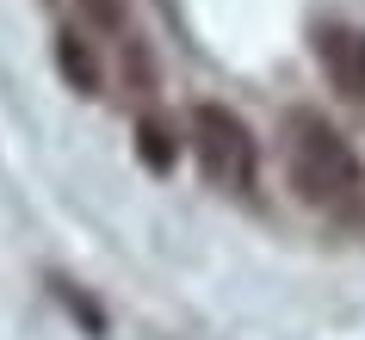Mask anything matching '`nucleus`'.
I'll return each instance as SVG.
<instances>
[{
  "mask_svg": "<svg viewBox=\"0 0 365 340\" xmlns=\"http://www.w3.org/2000/svg\"><path fill=\"white\" fill-rule=\"evenodd\" d=\"M291 180H297V192L309 205H346V198H359L365 168L334 124L297 112L291 118Z\"/></svg>",
  "mask_w": 365,
  "mask_h": 340,
  "instance_id": "f257e3e1",
  "label": "nucleus"
},
{
  "mask_svg": "<svg viewBox=\"0 0 365 340\" xmlns=\"http://www.w3.org/2000/svg\"><path fill=\"white\" fill-rule=\"evenodd\" d=\"M192 155H198V168L211 173L217 186H230V192H254L260 149H254V130L230 112V105H217V99L192 105Z\"/></svg>",
  "mask_w": 365,
  "mask_h": 340,
  "instance_id": "f03ea898",
  "label": "nucleus"
},
{
  "mask_svg": "<svg viewBox=\"0 0 365 340\" xmlns=\"http://www.w3.org/2000/svg\"><path fill=\"white\" fill-rule=\"evenodd\" d=\"M56 68H62V81H68L75 93H87V99L99 93V62H93V50H87V38L62 31L56 38Z\"/></svg>",
  "mask_w": 365,
  "mask_h": 340,
  "instance_id": "20e7f679",
  "label": "nucleus"
},
{
  "mask_svg": "<svg viewBox=\"0 0 365 340\" xmlns=\"http://www.w3.org/2000/svg\"><path fill=\"white\" fill-rule=\"evenodd\" d=\"M81 13H87V25H99V31H124V0H75Z\"/></svg>",
  "mask_w": 365,
  "mask_h": 340,
  "instance_id": "423d86ee",
  "label": "nucleus"
},
{
  "mask_svg": "<svg viewBox=\"0 0 365 340\" xmlns=\"http://www.w3.org/2000/svg\"><path fill=\"white\" fill-rule=\"evenodd\" d=\"M316 56H322V75L334 81V93H346V99L365 105V31L328 25L322 38H316Z\"/></svg>",
  "mask_w": 365,
  "mask_h": 340,
  "instance_id": "7ed1b4c3",
  "label": "nucleus"
},
{
  "mask_svg": "<svg viewBox=\"0 0 365 340\" xmlns=\"http://www.w3.org/2000/svg\"><path fill=\"white\" fill-rule=\"evenodd\" d=\"M136 155H143V168H149V173H173L180 143H173V130L161 124V118H136Z\"/></svg>",
  "mask_w": 365,
  "mask_h": 340,
  "instance_id": "39448f33",
  "label": "nucleus"
}]
</instances>
